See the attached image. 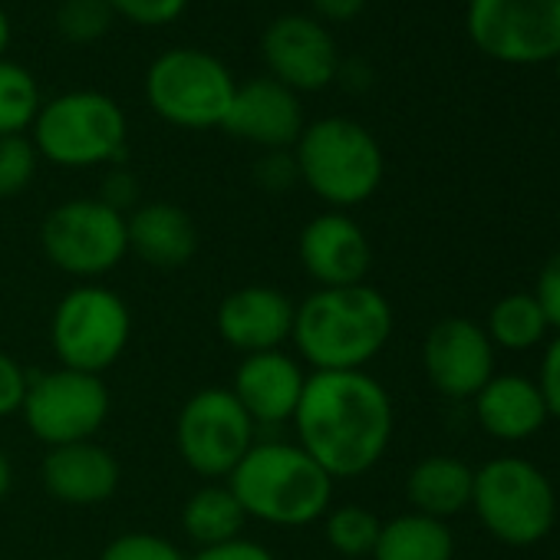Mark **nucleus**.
I'll return each instance as SVG.
<instances>
[{
    "mask_svg": "<svg viewBox=\"0 0 560 560\" xmlns=\"http://www.w3.org/2000/svg\"><path fill=\"white\" fill-rule=\"evenodd\" d=\"M337 83L353 90V93H363L373 86V67L360 57H347L340 60V70H337Z\"/></svg>",
    "mask_w": 560,
    "mask_h": 560,
    "instance_id": "nucleus-39",
    "label": "nucleus"
},
{
    "mask_svg": "<svg viewBox=\"0 0 560 560\" xmlns=\"http://www.w3.org/2000/svg\"><path fill=\"white\" fill-rule=\"evenodd\" d=\"M455 537L445 521L406 511L399 517L383 521L380 540L373 547V560H452Z\"/></svg>",
    "mask_w": 560,
    "mask_h": 560,
    "instance_id": "nucleus-24",
    "label": "nucleus"
},
{
    "mask_svg": "<svg viewBox=\"0 0 560 560\" xmlns=\"http://www.w3.org/2000/svg\"><path fill=\"white\" fill-rule=\"evenodd\" d=\"M334 478L298 442H254L228 475L247 521L307 527L334 508Z\"/></svg>",
    "mask_w": 560,
    "mask_h": 560,
    "instance_id": "nucleus-3",
    "label": "nucleus"
},
{
    "mask_svg": "<svg viewBox=\"0 0 560 560\" xmlns=\"http://www.w3.org/2000/svg\"><path fill=\"white\" fill-rule=\"evenodd\" d=\"M188 560H277L270 547L250 540V537H234L228 544L214 547H198Z\"/></svg>",
    "mask_w": 560,
    "mask_h": 560,
    "instance_id": "nucleus-36",
    "label": "nucleus"
},
{
    "mask_svg": "<svg viewBox=\"0 0 560 560\" xmlns=\"http://www.w3.org/2000/svg\"><path fill=\"white\" fill-rule=\"evenodd\" d=\"M40 106H44V96H40L37 77L8 57L0 60V139L27 136Z\"/></svg>",
    "mask_w": 560,
    "mask_h": 560,
    "instance_id": "nucleus-26",
    "label": "nucleus"
},
{
    "mask_svg": "<svg viewBox=\"0 0 560 560\" xmlns=\"http://www.w3.org/2000/svg\"><path fill=\"white\" fill-rule=\"evenodd\" d=\"M530 294L537 298V304H540L547 324H550L553 330H560V250H553V254L544 260V267H540V273H537V284H534Z\"/></svg>",
    "mask_w": 560,
    "mask_h": 560,
    "instance_id": "nucleus-35",
    "label": "nucleus"
},
{
    "mask_svg": "<svg viewBox=\"0 0 560 560\" xmlns=\"http://www.w3.org/2000/svg\"><path fill=\"white\" fill-rule=\"evenodd\" d=\"M304 363L288 350H270V353H250L241 357L234 366L231 393L241 402V409L250 416V422L260 425H284L294 419L304 386H307Z\"/></svg>",
    "mask_w": 560,
    "mask_h": 560,
    "instance_id": "nucleus-18",
    "label": "nucleus"
},
{
    "mask_svg": "<svg viewBox=\"0 0 560 560\" xmlns=\"http://www.w3.org/2000/svg\"><path fill=\"white\" fill-rule=\"evenodd\" d=\"M129 119L103 90H67L47 100L31 126L37 155L57 168L119 165L126 155Z\"/></svg>",
    "mask_w": 560,
    "mask_h": 560,
    "instance_id": "nucleus-5",
    "label": "nucleus"
},
{
    "mask_svg": "<svg viewBox=\"0 0 560 560\" xmlns=\"http://www.w3.org/2000/svg\"><path fill=\"white\" fill-rule=\"evenodd\" d=\"M471 508L494 540L530 547L553 530L557 491L534 462L501 455L475 468Z\"/></svg>",
    "mask_w": 560,
    "mask_h": 560,
    "instance_id": "nucleus-6",
    "label": "nucleus"
},
{
    "mask_svg": "<svg viewBox=\"0 0 560 560\" xmlns=\"http://www.w3.org/2000/svg\"><path fill=\"white\" fill-rule=\"evenodd\" d=\"M294 442L334 478H360L389 452L396 409L366 370L311 373L294 412Z\"/></svg>",
    "mask_w": 560,
    "mask_h": 560,
    "instance_id": "nucleus-1",
    "label": "nucleus"
},
{
    "mask_svg": "<svg viewBox=\"0 0 560 560\" xmlns=\"http://www.w3.org/2000/svg\"><path fill=\"white\" fill-rule=\"evenodd\" d=\"M40 481L44 491L60 504L96 508L119 491L122 468L109 448L90 439L50 448L40 462Z\"/></svg>",
    "mask_w": 560,
    "mask_h": 560,
    "instance_id": "nucleus-19",
    "label": "nucleus"
},
{
    "mask_svg": "<svg viewBox=\"0 0 560 560\" xmlns=\"http://www.w3.org/2000/svg\"><path fill=\"white\" fill-rule=\"evenodd\" d=\"M11 34H14V27H11V18H8L4 4H0V60L8 57V47H11Z\"/></svg>",
    "mask_w": 560,
    "mask_h": 560,
    "instance_id": "nucleus-41",
    "label": "nucleus"
},
{
    "mask_svg": "<svg viewBox=\"0 0 560 560\" xmlns=\"http://www.w3.org/2000/svg\"><path fill=\"white\" fill-rule=\"evenodd\" d=\"M106 4L119 21L155 31V27H168L182 21L191 0H106Z\"/></svg>",
    "mask_w": 560,
    "mask_h": 560,
    "instance_id": "nucleus-31",
    "label": "nucleus"
},
{
    "mask_svg": "<svg viewBox=\"0 0 560 560\" xmlns=\"http://www.w3.org/2000/svg\"><path fill=\"white\" fill-rule=\"evenodd\" d=\"M44 257L80 284H100L129 257L126 214L100 198H70L47 211L40 224Z\"/></svg>",
    "mask_w": 560,
    "mask_h": 560,
    "instance_id": "nucleus-9",
    "label": "nucleus"
},
{
    "mask_svg": "<svg viewBox=\"0 0 560 560\" xmlns=\"http://www.w3.org/2000/svg\"><path fill=\"white\" fill-rule=\"evenodd\" d=\"M11 488H14V465H11L8 452L0 448V501L11 494Z\"/></svg>",
    "mask_w": 560,
    "mask_h": 560,
    "instance_id": "nucleus-40",
    "label": "nucleus"
},
{
    "mask_svg": "<svg viewBox=\"0 0 560 560\" xmlns=\"http://www.w3.org/2000/svg\"><path fill=\"white\" fill-rule=\"evenodd\" d=\"M254 182L264 188V191H288L301 182L298 175V162H294V152L291 149H280V152H260V159L254 162Z\"/></svg>",
    "mask_w": 560,
    "mask_h": 560,
    "instance_id": "nucleus-32",
    "label": "nucleus"
},
{
    "mask_svg": "<svg viewBox=\"0 0 560 560\" xmlns=\"http://www.w3.org/2000/svg\"><path fill=\"white\" fill-rule=\"evenodd\" d=\"M234 90L237 80L228 63L195 47L165 50L145 70V103L152 113L188 132L221 129Z\"/></svg>",
    "mask_w": 560,
    "mask_h": 560,
    "instance_id": "nucleus-7",
    "label": "nucleus"
},
{
    "mask_svg": "<svg viewBox=\"0 0 560 560\" xmlns=\"http://www.w3.org/2000/svg\"><path fill=\"white\" fill-rule=\"evenodd\" d=\"M465 27L498 63L534 67L560 57V0H468Z\"/></svg>",
    "mask_w": 560,
    "mask_h": 560,
    "instance_id": "nucleus-12",
    "label": "nucleus"
},
{
    "mask_svg": "<svg viewBox=\"0 0 560 560\" xmlns=\"http://www.w3.org/2000/svg\"><path fill=\"white\" fill-rule=\"evenodd\" d=\"M393 327V304L383 291L370 284L317 288L298 304L291 343L311 373H353L386 350Z\"/></svg>",
    "mask_w": 560,
    "mask_h": 560,
    "instance_id": "nucleus-2",
    "label": "nucleus"
},
{
    "mask_svg": "<svg viewBox=\"0 0 560 560\" xmlns=\"http://www.w3.org/2000/svg\"><path fill=\"white\" fill-rule=\"evenodd\" d=\"M380 527H383V521L363 504H337L324 514L327 544L340 557H350V560L373 557V547L380 540Z\"/></svg>",
    "mask_w": 560,
    "mask_h": 560,
    "instance_id": "nucleus-27",
    "label": "nucleus"
},
{
    "mask_svg": "<svg viewBox=\"0 0 560 560\" xmlns=\"http://www.w3.org/2000/svg\"><path fill=\"white\" fill-rule=\"evenodd\" d=\"M471 485H475V468L465 465L462 458L425 455L406 475V498L412 511L445 521L471 508Z\"/></svg>",
    "mask_w": 560,
    "mask_h": 560,
    "instance_id": "nucleus-22",
    "label": "nucleus"
},
{
    "mask_svg": "<svg viewBox=\"0 0 560 560\" xmlns=\"http://www.w3.org/2000/svg\"><path fill=\"white\" fill-rule=\"evenodd\" d=\"M96 198L103 205H109L113 211L129 214V211L139 208V178L129 168H122V165H109V172L100 182V195Z\"/></svg>",
    "mask_w": 560,
    "mask_h": 560,
    "instance_id": "nucleus-33",
    "label": "nucleus"
},
{
    "mask_svg": "<svg viewBox=\"0 0 560 560\" xmlns=\"http://www.w3.org/2000/svg\"><path fill=\"white\" fill-rule=\"evenodd\" d=\"M471 402L481 432L498 442H527L550 419L537 383L517 373H494Z\"/></svg>",
    "mask_w": 560,
    "mask_h": 560,
    "instance_id": "nucleus-21",
    "label": "nucleus"
},
{
    "mask_svg": "<svg viewBox=\"0 0 560 560\" xmlns=\"http://www.w3.org/2000/svg\"><path fill=\"white\" fill-rule=\"evenodd\" d=\"M550 324L534 294H508L488 314V340L508 353H527L544 343Z\"/></svg>",
    "mask_w": 560,
    "mask_h": 560,
    "instance_id": "nucleus-25",
    "label": "nucleus"
},
{
    "mask_svg": "<svg viewBox=\"0 0 560 560\" xmlns=\"http://www.w3.org/2000/svg\"><path fill=\"white\" fill-rule=\"evenodd\" d=\"M129 254L155 270H178L198 254L195 218L175 201H145L126 214Z\"/></svg>",
    "mask_w": 560,
    "mask_h": 560,
    "instance_id": "nucleus-20",
    "label": "nucleus"
},
{
    "mask_svg": "<svg viewBox=\"0 0 560 560\" xmlns=\"http://www.w3.org/2000/svg\"><path fill=\"white\" fill-rule=\"evenodd\" d=\"M260 60L270 80L301 96L337 83L343 57L330 27L314 14H280L260 34Z\"/></svg>",
    "mask_w": 560,
    "mask_h": 560,
    "instance_id": "nucleus-13",
    "label": "nucleus"
},
{
    "mask_svg": "<svg viewBox=\"0 0 560 560\" xmlns=\"http://www.w3.org/2000/svg\"><path fill=\"white\" fill-rule=\"evenodd\" d=\"M31 386V373L8 353H0V419L18 416Z\"/></svg>",
    "mask_w": 560,
    "mask_h": 560,
    "instance_id": "nucleus-34",
    "label": "nucleus"
},
{
    "mask_svg": "<svg viewBox=\"0 0 560 560\" xmlns=\"http://www.w3.org/2000/svg\"><path fill=\"white\" fill-rule=\"evenodd\" d=\"M113 409V396L103 376L77 373L67 366L31 376L21 416L34 439L47 448L90 442L100 435Z\"/></svg>",
    "mask_w": 560,
    "mask_h": 560,
    "instance_id": "nucleus-11",
    "label": "nucleus"
},
{
    "mask_svg": "<svg viewBox=\"0 0 560 560\" xmlns=\"http://www.w3.org/2000/svg\"><path fill=\"white\" fill-rule=\"evenodd\" d=\"M40 155L31 136H4L0 139V201L18 198L37 178Z\"/></svg>",
    "mask_w": 560,
    "mask_h": 560,
    "instance_id": "nucleus-29",
    "label": "nucleus"
},
{
    "mask_svg": "<svg viewBox=\"0 0 560 560\" xmlns=\"http://www.w3.org/2000/svg\"><path fill=\"white\" fill-rule=\"evenodd\" d=\"M132 340L129 304L103 284H77L60 298L50 317V347L60 366L103 376Z\"/></svg>",
    "mask_w": 560,
    "mask_h": 560,
    "instance_id": "nucleus-8",
    "label": "nucleus"
},
{
    "mask_svg": "<svg viewBox=\"0 0 560 560\" xmlns=\"http://www.w3.org/2000/svg\"><path fill=\"white\" fill-rule=\"evenodd\" d=\"M298 304L270 284H247L231 291L214 314L218 337L241 357L284 350L294 337Z\"/></svg>",
    "mask_w": 560,
    "mask_h": 560,
    "instance_id": "nucleus-17",
    "label": "nucleus"
},
{
    "mask_svg": "<svg viewBox=\"0 0 560 560\" xmlns=\"http://www.w3.org/2000/svg\"><path fill=\"white\" fill-rule=\"evenodd\" d=\"M54 24H57V34L67 44L93 47L113 31L116 14L109 11L106 0H60Z\"/></svg>",
    "mask_w": 560,
    "mask_h": 560,
    "instance_id": "nucleus-28",
    "label": "nucleus"
},
{
    "mask_svg": "<svg viewBox=\"0 0 560 560\" xmlns=\"http://www.w3.org/2000/svg\"><path fill=\"white\" fill-rule=\"evenodd\" d=\"M553 63H557V80H560V57H557V60H553Z\"/></svg>",
    "mask_w": 560,
    "mask_h": 560,
    "instance_id": "nucleus-42",
    "label": "nucleus"
},
{
    "mask_svg": "<svg viewBox=\"0 0 560 560\" xmlns=\"http://www.w3.org/2000/svg\"><path fill=\"white\" fill-rule=\"evenodd\" d=\"M298 254L317 288L366 284V273L373 267L370 234L347 211H324L311 218L301 231Z\"/></svg>",
    "mask_w": 560,
    "mask_h": 560,
    "instance_id": "nucleus-16",
    "label": "nucleus"
},
{
    "mask_svg": "<svg viewBox=\"0 0 560 560\" xmlns=\"http://www.w3.org/2000/svg\"><path fill=\"white\" fill-rule=\"evenodd\" d=\"M257 442V425L228 386L191 393L175 419V452L205 481H228Z\"/></svg>",
    "mask_w": 560,
    "mask_h": 560,
    "instance_id": "nucleus-10",
    "label": "nucleus"
},
{
    "mask_svg": "<svg viewBox=\"0 0 560 560\" xmlns=\"http://www.w3.org/2000/svg\"><path fill=\"white\" fill-rule=\"evenodd\" d=\"M100 560H188V553L162 534L126 530L100 550Z\"/></svg>",
    "mask_w": 560,
    "mask_h": 560,
    "instance_id": "nucleus-30",
    "label": "nucleus"
},
{
    "mask_svg": "<svg viewBox=\"0 0 560 560\" xmlns=\"http://www.w3.org/2000/svg\"><path fill=\"white\" fill-rule=\"evenodd\" d=\"M537 389H540V396H544L547 416L560 422V337L544 350L540 376H537Z\"/></svg>",
    "mask_w": 560,
    "mask_h": 560,
    "instance_id": "nucleus-37",
    "label": "nucleus"
},
{
    "mask_svg": "<svg viewBox=\"0 0 560 560\" xmlns=\"http://www.w3.org/2000/svg\"><path fill=\"white\" fill-rule=\"evenodd\" d=\"M244 524L247 514L228 481H205L182 504V530L195 540V547H214L244 537Z\"/></svg>",
    "mask_w": 560,
    "mask_h": 560,
    "instance_id": "nucleus-23",
    "label": "nucleus"
},
{
    "mask_svg": "<svg viewBox=\"0 0 560 560\" xmlns=\"http://www.w3.org/2000/svg\"><path fill=\"white\" fill-rule=\"evenodd\" d=\"M422 370L445 399H475L494 376V343L475 320L445 317L425 334Z\"/></svg>",
    "mask_w": 560,
    "mask_h": 560,
    "instance_id": "nucleus-14",
    "label": "nucleus"
},
{
    "mask_svg": "<svg viewBox=\"0 0 560 560\" xmlns=\"http://www.w3.org/2000/svg\"><path fill=\"white\" fill-rule=\"evenodd\" d=\"M291 152L301 185L330 205V211H350L370 201L386 175L380 139L363 122L347 116H324L307 122Z\"/></svg>",
    "mask_w": 560,
    "mask_h": 560,
    "instance_id": "nucleus-4",
    "label": "nucleus"
},
{
    "mask_svg": "<svg viewBox=\"0 0 560 560\" xmlns=\"http://www.w3.org/2000/svg\"><path fill=\"white\" fill-rule=\"evenodd\" d=\"M370 0H311V11L320 24H350L366 11Z\"/></svg>",
    "mask_w": 560,
    "mask_h": 560,
    "instance_id": "nucleus-38",
    "label": "nucleus"
},
{
    "mask_svg": "<svg viewBox=\"0 0 560 560\" xmlns=\"http://www.w3.org/2000/svg\"><path fill=\"white\" fill-rule=\"evenodd\" d=\"M304 126L307 119H304L301 96L270 77H254L247 83H237L228 116L221 122L228 136L257 145L260 152L294 149Z\"/></svg>",
    "mask_w": 560,
    "mask_h": 560,
    "instance_id": "nucleus-15",
    "label": "nucleus"
}]
</instances>
